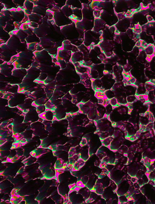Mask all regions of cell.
Returning <instances> with one entry per match:
<instances>
[{
  "label": "cell",
  "mask_w": 155,
  "mask_h": 204,
  "mask_svg": "<svg viewBox=\"0 0 155 204\" xmlns=\"http://www.w3.org/2000/svg\"><path fill=\"white\" fill-rule=\"evenodd\" d=\"M125 85L123 81L116 82L111 89L114 93L115 97L120 105H126L127 103V96L125 91Z\"/></svg>",
  "instance_id": "9"
},
{
  "label": "cell",
  "mask_w": 155,
  "mask_h": 204,
  "mask_svg": "<svg viewBox=\"0 0 155 204\" xmlns=\"http://www.w3.org/2000/svg\"><path fill=\"white\" fill-rule=\"evenodd\" d=\"M147 92L146 90L145 83H140L137 86L136 95L137 96L147 95Z\"/></svg>",
  "instance_id": "22"
},
{
  "label": "cell",
  "mask_w": 155,
  "mask_h": 204,
  "mask_svg": "<svg viewBox=\"0 0 155 204\" xmlns=\"http://www.w3.org/2000/svg\"><path fill=\"white\" fill-rule=\"evenodd\" d=\"M155 51V47L151 44L148 45L145 49V52L148 55H151L153 54Z\"/></svg>",
  "instance_id": "26"
},
{
  "label": "cell",
  "mask_w": 155,
  "mask_h": 204,
  "mask_svg": "<svg viewBox=\"0 0 155 204\" xmlns=\"http://www.w3.org/2000/svg\"><path fill=\"white\" fill-rule=\"evenodd\" d=\"M69 127L72 137L81 138L84 132L96 126L93 121L89 119L87 115L79 111L71 114Z\"/></svg>",
  "instance_id": "1"
},
{
  "label": "cell",
  "mask_w": 155,
  "mask_h": 204,
  "mask_svg": "<svg viewBox=\"0 0 155 204\" xmlns=\"http://www.w3.org/2000/svg\"><path fill=\"white\" fill-rule=\"evenodd\" d=\"M143 175V172L141 170H139L136 173V177L139 179L141 178Z\"/></svg>",
  "instance_id": "34"
},
{
  "label": "cell",
  "mask_w": 155,
  "mask_h": 204,
  "mask_svg": "<svg viewBox=\"0 0 155 204\" xmlns=\"http://www.w3.org/2000/svg\"><path fill=\"white\" fill-rule=\"evenodd\" d=\"M99 195L94 192H91L90 197L88 199L86 202V203H91L94 202L97 199Z\"/></svg>",
  "instance_id": "27"
},
{
  "label": "cell",
  "mask_w": 155,
  "mask_h": 204,
  "mask_svg": "<svg viewBox=\"0 0 155 204\" xmlns=\"http://www.w3.org/2000/svg\"><path fill=\"white\" fill-rule=\"evenodd\" d=\"M105 107L106 110V115L108 116L112 112L113 107L110 104H107Z\"/></svg>",
  "instance_id": "32"
},
{
  "label": "cell",
  "mask_w": 155,
  "mask_h": 204,
  "mask_svg": "<svg viewBox=\"0 0 155 204\" xmlns=\"http://www.w3.org/2000/svg\"><path fill=\"white\" fill-rule=\"evenodd\" d=\"M137 96L135 95H131L127 97V103L131 104L137 100Z\"/></svg>",
  "instance_id": "30"
},
{
  "label": "cell",
  "mask_w": 155,
  "mask_h": 204,
  "mask_svg": "<svg viewBox=\"0 0 155 204\" xmlns=\"http://www.w3.org/2000/svg\"><path fill=\"white\" fill-rule=\"evenodd\" d=\"M77 178L76 185L78 187H86L91 191L93 188L96 180L97 175L93 172L92 168L87 167L84 170L71 172Z\"/></svg>",
  "instance_id": "3"
},
{
  "label": "cell",
  "mask_w": 155,
  "mask_h": 204,
  "mask_svg": "<svg viewBox=\"0 0 155 204\" xmlns=\"http://www.w3.org/2000/svg\"><path fill=\"white\" fill-rule=\"evenodd\" d=\"M115 152L103 145L99 148L96 154L101 161L100 166L103 165L101 168H104L107 164L114 165Z\"/></svg>",
  "instance_id": "6"
},
{
  "label": "cell",
  "mask_w": 155,
  "mask_h": 204,
  "mask_svg": "<svg viewBox=\"0 0 155 204\" xmlns=\"http://www.w3.org/2000/svg\"><path fill=\"white\" fill-rule=\"evenodd\" d=\"M138 183L139 184L140 186H142L144 185V183L143 179L141 178L139 179L138 180Z\"/></svg>",
  "instance_id": "35"
},
{
  "label": "cell",
  "mask_w": 155,
  "mask_h": 204,
  "mask_svg": "<svg viewBox=\"0 0 155 204\" xmlns=\"http://www.w3.org/2000/svg\"><path fill=\"white\" fill-rule=\"evenodd\" d=\"M154 120V118L153 115L149 111L141 115L140 118L141 127L146 126L150 123L153 122Z\"/></svg>",
  "instance_id": "17"
},
{
  "label": "cell",
  "mask_w": 155,
  "mask_h": 204,
  "mask_svg": "<svg viewBox=\"0 0 155 204\" xmlns=\"http://www.w3.org/2000/svg\"><path fill=\"white\" fill-rule=\"evenodd\" d=\"M109 172L107 170L105 173L101 172L91 191L94 192L99 195L102 194L104 189L109 186L111 182V180L108 175Z\"/></svg>",
  "instance_id": "8"
},
{
  "label": "cell",
  "mask_w": 155,
  "mask_h": 204,
  "mask_svg": "<svg viewBox=\"0 0 155 204\" xmlns=\"http://www.w3.org/2000/svg\"><path fill=\"white\" fill-rule=\"evenodd\" d=\"M79 111L86 114L91 120L96 121L106 116L105 107L103 104L93 102L91 100L85 103L78 104Z\"/></svg>",
  "instance_id": "2"
},
{
  "label": "cell",
  "mask_w": 155,
  "mask_h": 204,
  "mask_svg": "<svg viewBox=\"0 0 155 204\" xmlns=\"http://www.w3.org/2000/svg\"><path fill=\"white\" fill-rule=\"evenodd\" d=\"M117 188L116 184L111 180L110 185L104 189L101 196L105 200L107 204L118 203V196L116 192Z\"/></svg>",
  "instance_id": "7"
},
{
  "label": "cell",
  "mask_w": 155,
  "mask_h": 204,
  "mask_svg": "<svg viewBox=\"0 0 155 204\" xmlns=\"http://www.w3.org/2000/svg\"><path fill=\"white\" fill-rule=\"evenodd\" d=\"M80 145L81 146H88L89 155L91 156L96 154L102 143L97 134L95 132H89L83 135Z\"/></svg>",
  "instance_id": "5"
},
{
  "label": "cell",
  "mask_w": 155,
  "mask_h": 204,
  "mask_svg": "<svg viewBox=\"0 0 155 204\" xmlns=\"http://www.w3.org/2000/svg\"><path fill=\"white\" fill-rule=\"evenodd\" d=\"M77 187L78 190H77L76 188V187L75 188L79 193L82 195L85 202H86L89 199L91 191L88 188L86 187H81L77 186Z\"/></svg>",
  "instance_id": "20"
},
{
  "label": "cell",
  "mask_w": 155,
  "mask_h": 204,
  "mask_svg": "<svg viewBox=\"0 0 155 204\" xmlns=\"http://www.w3.org/2000/svg\"><path fill=\"white\" fill-rule=\"evenodd\" d=\"M148 110L153 115L155 120V103H149Z\"/></svg>",
  "instance_id": "29"
},
{
  "label": "cell",
  "mask_w": 155,
  "mask_h": 204,
  "mask_svg": "<svg viewBox=\"0 0 155 204\" xmlns=\"http://www.w3.org/2000/svg\"><path fill=\"white\" fill-rule=\"evenodd\" d=\"M112 136L113 139L108 147L114 151L116 152L122 145L123 133L118 130H115Z\"/></svg>",
  "instance_id": "11"
},
{
  "label": "cell",
  "mask_w": 155,
  "mask_h": 204,
  "mask_svg": "<svg viewBox=\"0 0 155 204\" xmlns=\"http://www.w3.org/2000/svg\"><path fill=\"white\" fill-rule=\"evenodd\" d=\"M108 175L110 179L117 185L125 177V173L117 167L114 166L109 172Z\"/></svg>",
  "instance_id": "14"
},
{
  "label": "cell",
  "mask_w": 155,
  "mask_h": 204,
  "mask_svg": "<svg viewBox=\"0 0 155 204\" xmlns=\"http://www.w3.org/2000/svg\"><path fill=\"white\" fill-rule=\"evenodd\" d=\"M87 91H81L77 93L71 95L73 102L77 105L80 103H85L90 100L91 95Z\"/></svg>",
  "instance_id": "13"
},
{
  "label": "cell",
  "mask_w": 155,
  "mask_h": 204,
  "mask_svg": "<svg viewBox=\"0 0 155 204\" xmlns=\"http://www.w3.org/2000/svg\"><path fill=\"white\" fill-rule=\"evenodd\" d=\"M147 101L151 103H155V88L147 93Z\"/></svg>",
  "instance_id": "25"
},
{
  "label": "cell",
  "mask_w": 155,
  "mask_h": 204,
  "mask_svg": "<svg viewBox=\"0 0 155 204\" xmlns=\"http://www.w3.org/2000/svg\"><path fill=\"white\" fill-rule=\"evenodd\" d=\"M110 104L113 107H116L120 105L117 99L115 97H114L109 100Z\"/></svg>",
  "instance_id": "31"
},
{
  "label": "cell",
  "mask_w": 155,
  "mask_h": 204,
  "mask_svg": "<svg viewBox=\"0 0 155 204\" xmlns=\"http://www.w3.org/2000/svg\"><path fill=\"white\" fill-rule=\"evenodd\" d=\"M92 82V86L94 90H101L102 87V83L100 79H93Z\"/></svg>",
  "instance_id": "24"
},
{
  "label": "cell",
  "mask_w": 155,
  "mask_h": 204,
  "mask_svg": "<svg viewBox=\"0 0 155 204\" xmlns=\"http://www.w3.org/2000/svg\"><path fill=\"white\" fill-rule=\"evenodd\" d=\"M104 94L106 97L109 100L115 97L114 93L112 89L105 91Z\"/></svg>",
  "instance_id": "28"
},
{
  "label": "cell",
  "mask_w": 155,
  "mask_h": 204,
  "mask_svg": "<svg viewBox=\"0 0 155 204\" xmlns=\"http://www.w3.org/2000/svg\"><path fill=\"white\" fill-rule=\"evenodd\" d=\"M153 128L154 131L155 132V120H154L153 122Z\"/></svg>",
  "instance_id": "36"
},
{
  "label": "cell",
  "mask_w": 155,
  "mask_h": 204,
  "mask_svg": "<svg viewBox=\"0 0 155 204\" xmlns=\"http://www.w3.org/2000/svg\"><path fill=\"white\" fill-rule=\"evenodd\" d=\"M130 185L129 182L124 177L117 185L116 192L118 196L126 195L128 192Z\"/></svg>",
  "instance_id": "15"
},
{
  "label": "cell",
  "mask_w": 155,
  "mask_h": 204,
  "mask_svg": "<svg viewBox=\"0 0 155 204\" xmlns=\"http://www.w3.org/2000/svg\"><path fill=\"white\" fill-rule=\"evenodd\" d=\"M123 71V69L121 66L117 65L113 66V74L116 82L122 81L124 79Z\"/></svg>",
  "instance_id": "18"
},
{
  "label": "cell",
  "mask_w": 155,
  "mask_h": 204,
  "mask_svg": "<svg viewBox=\"0 0 155 204\" xmlns=\"http://www.w3.org/2000/svg\"><path fill=\"white\" fill-rule=\"evenodd\" d=\"M119 202L120 203L127 202L128 199L126 195H123L118 196Z\"/></svg>",
  "instance_id": "33"
},
{
  "label": "cell",
  "mask_w": 155,
  "mask_h": 204,
  "mask_svg": "<svg viewBox=\"0 0 155 204\" xmlns=\"http://www.w3.org/2000/svg\"><path fill=\"white\" fill-rule=\"evenodd\" d=\"M68 197L70 202L72 204H81L85 202L82 195L75 188L71 190L69 192Z\"/></svg>",
  "instance_id": "16"
},
{
  "label": "cell",
  "mask_w": 155,
  "mask_h": 204,
  "mask_svg": "<svg viewBox=\"0 0 155 204\" xmlns=\"http://www.w3.org/2000/svg\"><path fill=\"white\" fill-rule=\"evenodd\" d=\"M115 126L124 131L125 136L129 137L133 136L138 131L135 127L128 121H123L116 123Z\"/></svg>",
  "instance_id": "10"
},
{
  "label": "cell",
  "mask_w": 155,
  "mask_h": 204,
  "mask_svg": "<svg viewBox=\"0 0 155 204\" xmlns=\"http://www.w3.org/2000/svg\"><path fill=\"white\" fill-rule=\"evenodd\" d=\"M101 80L102 83L101 90H104V92L107 90L112 88L116 81L113 73H107L104 74Z\"/></svg>",
  "instance_id": "12"
},
{
  "label": "cell",
  "mask_w": 155,
  "mask_h": 204,
  "mask_svg": "<svg viewBox=\"0 0 155 204\" xmlns=\"http://www.w3.org/2000/svg\"><path fill=\"white\" fill-rule=\"evenodd\" d=\"M74 53L71 58L74 63L80 62L84 59V55L82 52L77 51L75 52Z\"/></svg>",
  "instance_id": "23"
},
{
  "label": "cell",
  "mask_w": 155,
  "mask_h": 204,
  "mask_svg": "<svg viewBox=\"0 0 155 204\" xmlns=\"http://www.w3.org/2000/svg\"><path fill=\"white\" fill-rule=\"evenodd\" d=\"M137 86L133 84H128L125 85V91L127 97L135 95Z\"/></svg>",
  "instance_id": "19"
},
{
  "label": "cell",
  "mask_w": 155,
  "mask_h": 204,
  "mask_svg": "<svg viewBox=\"0 0 155 204\" xmlns=\"http://www.w3.org/2000/svg\"><path fill=\"white\" fill-rule=\"evenodd\" d=\"M139 167L137 163H134L127 167V173L132 177L136 176L137 172L140 170Z\"/></svg>",
  "instance_id": "21"
},
{
  "label": "cell",
  "mask_w": 155,
  "mask_h": 204,
  "mask_svg": "<svg viewBox=\"0 0 155 204\" xmlns=\"http://www.w3.org/2000/svg\"><path fill=\"white\" fill-rule=\"evenodd\" d=\"M94 122L96 128L95 132L99 136L101 141L113 135L115 129L108 116Z\"/></svg>",
  "instance_id": "4"
}]
</instances>
